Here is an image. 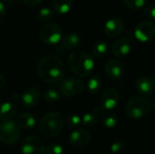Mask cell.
Returning <instances> with one entry per match:
<instances>
[{
  "mask_svg": "<svg viewBox=\"0 0 155 154\" xmlns=\"http://www.w3.org/2000/svg\"><path fill=\"white\" fill-rule=\"evenodd\" d=\"M37 74L45 83L58 84L65 74L64 64L57 55L46 54L38 62Z\"/></svg>",
  "mask_w": 155,
  "mask_h": 154,
  "instance_id": "6da1fadb",
  "label": "cell"
},
{
  "mask_svg": "<svg viewBox=\"0 0 155 154\" xmlns=\"http://www.w3.org/2000/svg\"><path fill=\"white\" fill-rule=\"evenodd\" d=\"M67 64L73 74L80 77H86L94 72L95 62L90 54L76 51L69 55Z\"/></svg>",
  "mask_w": 155,
  "mask_h": 154,
  "instance_id": "7a4b0ae2",
  "label": "cell"
},
{
  "mask_svg": "<svg viewBox=\"0 0 155 154\" xmlns=\"http://www.w3.org/2000/svg\"><path fill=\"white\" fill-rule=\"evenodd\" d=\"M64 128V118L56 112L46 113L39 123V132L42 135L54 138L58 136Z\"/></svg>",
  "mask_w": 155,
  "mask_h": 154,
  "instance_id": "3957f363",
  "label": "cell"
},
{
  "mask_svg": "<svg viewBox=\"0 0 155 154\" xmlns=\"http://www.w3.org/2000/svg\"><path fill=\"white\" fill-rule=\"evenodd\" d=\"M152 110L151 103L143 96L131 97L125 105L126 115L134 120L143 119L147 116Z\"/></svg>",
  "mask_w": 155,
  "mask_h": 154,
  "instance_id": "277c9868",
  "label": "cell"
},
{
  "mask_svg": "<svg viewBox=\"0 0 155 154\" xmlns=\"http://www.w3.org/2000/svg\"><path fill=\"white\" fill-rule=\"evenodd\" d=\"M38 35L40 40L47 45L59 44V43L63 38L61 27L52 23L44 24L39 28Z\"/></svg>",
  "mask_w": 155,
  "mask_h": 154,
  "instance_id": "5b68a950",
  "label": "cell"
},
{
  "mask_svg": "<svg viewBox=\"0 0 155 154\" xmlns=\"http://www.w3.org/2000/svg\"><path fill=\"white\" fill-rule=\"evenodd\" d=\"M21 136V130L16 123L9 120L0 123V142L6 145L17 143Z\"/></svg>",
  "mask_w": 155,
  "mask_h": 154,
  "instance_id": "8992f818",
  "label": "cell"
},
{
  "mask_svg": "<svg viewBox=\"0 0 155 154\" xmlns=\"http://www.w3.org/2000/svg\"><path fill=\"white\" fill-rule=\"evenodd\" d=\"M84 90V84L80 78L69 77L60 82V92L65 97H74Z\"/></svg>",
  "mask_w": 155,
  "mask_h": 154,
  "instance_id": "52a82bcc",
  "label": "cell"
},
{
  "mask_svg": "<svg viewBox=\"0 0 155 154\" xmlns=\"http://www.w3.org/2000/svg\"><path fill=\"white\" fill-rule=\"evenodd\" d=\"M134 37L141 43H149L155 36V25L152 21L140 22L134 31Z\"/></svg>",
  "mask_w": 155,
  "mask_h": 154,
  "instance_id": "ba28073f",
  "label": "cell"
},
{
  "mask_svg": "<svg viewBox=\"0 0 155 154\" xmlns=\"http://www.w3.org/2000/svg\"><path fill=\"white\" fill-rule=\"evenodd\" d=\"M104 72L106 76L114 81H121L125 75V67L123 63L117 59H111L107 61L104 65Z\"/></svg>",
  "mask_w": 155,
  "mask_h": 154,
  "instance_id": "9c48e42d",
  "label": "cell"
},
{
  "mask_svg": "<svg viewBox=\"0 0 155 154\" xmlns=\"http://www.w3.org/2000/svg\"><path fill=\"white\" fill-rule=\"evenodd\" d=\"M22 154H45L43 142L36 136L25 137L21 144Z\"/></svg>",
  "mask_w": 155,
  "mask_h": 154,
  "instance_id": "30bf717a",
  "label": "cell"
},
{
  "mask_svg": "<svg viewBox=\"0 0 155 154\" xmlns=\"http://www.w3.org/2000/svg\"><path fill=\"white\" fill-rule=\"evenodd\" d=\"M94 113L100 118L104 126L108 129H113L117 126L118 124V118L116 114L112 113L110 110L104 108L101 104L95 106L94 108Z\"/></svg>",
  "mask_w": 155,
  "mask_h": 154,
  "instance_id": "8fae6325",
  "label": "cell"
},
{
  "mask_svg": "<svg viewBox=\"0 0 155 154\" xmlns=\"http://www.w3.org/2000/svg\"><path fill=\"white\" fill-rule=\"evenodd\" d=\"M124 21L121 17H113L107 20L104 25V33L108 37H116L124 30Z\"/></svg>",
  "mask_w": 155,
  "mask_h": 154,
  "instance_id": "7c38bea8",
  "label": "cell"
},
{
  "mask_svg": "<svg viewBox=\"0 0 155 154\" xmlns=\"http://www.w3.org/2000/svg\"><path fill=\"white\" fill-rule=\"evenodd\" d=\"M120 102V95L118 92L112 87L105 88L101 95V105L107 110H114Z\"/></svg>",
  "mask_w": 155,
  "mask_h": 154,
  "instance_id": "4fadbf2b",
  "label": "cell"
},
{
  "mask_svg": "<svg viewBox=\"0 0 155 154\" xmlns=\"http://www.w3.org/2000/svg\"><path fill=\"white\" fill-rule=\"evenodd\" d=\"M91 140V135L85 129H77L74 131L68 139L69 144L74 148H83L86 146Z\"/></svg>",
  "mask_w": 155,
  "mask_h": 154,
  "instance_id": "5bb4252c",
  "label": "cell"
},
{
  "mask_svg": "<svg viewBox=\"0 0 155 154\" xmlns=\"http://www.w3.org/2000/svg\"><path fill=\"white\" fill-rule=\"evenodd\" d=\"M41 99V93L36 87L27 88L21 95L22 104L26 108H32L38 104Z\"/></svg>",
  "mask_w": 155,
  "mask_h": 154,
  "instance_id": "9a60e30c",
  "label": "cell"
},
{
  "mask_svg": "<svg viewBox=\"0 0 155 154\" xmlns=\"http://www.w3.org/2000/svg\"><path fill=\"white\" fill-rule=\"evenodd\" d=\"M135 89L142 96H150L154 91V82L149 76H140L135 81Z\"/></svg>",
  "mask_w": 155,
  "mask_h": 154,
  "instance_id": "2e32d148",
  "label": "cell"
},
{
  "mask_svg": "<svg viewBox=\"0 0 155 154\" xmlns=\"http://www.w3.org/2000/svg\"><path fill=\"white\" fill-rule=\"evenodd\" d=\"M112 50L114 56L124 58L131 53L132 44L127 38H120L114 44Z\"/></svg>",
  "mask_w": 155,
  "mask_h": 154,
  "instance_id": "e0dca14e",
  "label": "cell"
},
{
  "mask_svg": "<svg viewBox=\"0 0 155 154\" xmlns=\"http://www.w3.org/2000/svg\"><path fill=\"white\" fill-rule=\"evenodd\" d=\"M17 113V107L15 103L10 102H4L0 103V120L9 121L15 117Z\"/></svg>",
  "mask_w": 155,
  "mask_h": 154,
  "instance_id": "ac0fdd59",
  "label": "cell"
},
{
  "mask_svg": "<svg viewBox=\"0 0 155 154\" xmlns=\"http://www.w3.org/2000/svg\"><path fill=\"white\" fill-rule=\"evenodd\" d=\"M16 124L19 126V128H22L25 130H31L35 126L36 121L34 115H32L31 113H23L18 115Z\"/></svg>",
  "mask_w": 155,
  "mask_h": 154,
  "instance_id": "d6986e66",
  "label": "cell"
},
{
  "mask_svg": "<svg viewBox=\"0 0 155 154\" xmlns=\"http://www.w3.org/2000/svg\"><path fill=\"white\" fill-rule=\"evenodd\" d=\"M73 3V0H53V10L59 15H66L71 11Z\"/></svg>",
  "mask_w": 155,
  "mask_h": 154,
  "instance_id": "ffe728a7",
  "label": "cell"
},
{
  "mask_svg": "<svg viewBox=\"0 0 155 154\" xmlns=\"http://www.w3.org/2000/svg\"><path fill=\"white\" fill-rule=\"evenodd\" d=\"M81 41L82 40L79 34L71 33L66 34L64 38H62V45L66 49L73 50L80 45Z\"/></svg>",
  "mask_w": 155,
  "mask_h": 154,
  "instance_id": "44dd1931",
  "label": "cell"
},
{
  "mask_svg": "<svg viewBox=\"0 0 155 154\" xmlns=\"http://www.w3.org/2000/svg\"><path fill=\"white\" fill-rule=\"evenodd\" d=\"M109 52V44L105 41H97L94 44L92 48V53L94 57L102 58L105 56Z\"/></svg>",
  "mask_w": 155,
  "mask_h": 154,
  "instance_id": "7402d4cb",
  "label": "cell"
},
{
  "mask_svg": "<svg viewBox=\"0 0 155 154\" xmlns=\"http://www.w3.org/2000/svg\"><path fill=\"white\" fill-rule=\"evenodd\" d=\"M102 80L99 75H92L87 81V90L92 94H96L102 88Z\"/></svg>",
  "mask_w": 155,
  "mask_h": 154,
  "instance_id": "603a6c76",
  "label": "cell"
},
{
  "mask_svg": "<svg viewBox=\"0 0 155 154\" xmlns=\"http://www.w3.org/2000/svg\"><path fill=\"white\" fill-rule=\"evenodd\" d=\"M43 98L45 102L48 103H55L60 100L61 94L54 89H47L45 91L43 94Z\"/></svg>",
  "mask_w": 155,
  "mask_h": 154,
  "instance_id": "cb8c5ba5",
  "label": "cell"
},
{
  "mask_svg": "<svg viewBox=\"0 0 155 154\" xmlns=\"http://www.w3.org/2000/svg\"><path fill=\"white\" fill-rule=\"evenodd\" d=\"M98 122V117L94 113H86L81 118V123L84 127H94Z\"/></svg>",
  "mask_w": 155,
  "mask_h": 154,
  "instance_id": "d4e9b609",
  "label": "cell"
},
{
  "mask_svg": "<svg viewBox=\"0 0 155 154\" xmlns=\"http://www.w3.org/2000/svg\"><path fill=\"white\" fill-rule=\"evenodd\" d=\"M38 19L43 23H48L54 17V10L50 7H43L37 14Z\"/></svg>",
  "mask_w": 155,
  "mask_h": 154,
  "instance_id": "484cf974",
  "label": "cell"
},
{
  "mask_svg": "<svg viewBox=\"0 0 155 154\" xmlns=\"http://www.w3.org/2000/svg\"><path fill=\"white\" fill-rule=\"evenodd\" d=\"M123 1L127 7L133 10H140L143 8L147 4V0H123Z\"/></svg>",
  "mask_w": 155,
  "mask_h": 154,
  "instance_id": "4316f807",
  "label": "cell"
},
{
  "mask_svg": "<svg viewBox=\"0 0 155 154\" xmlns=\"http://www.w3.org/2000/svg\"><path fill=\"white\" fill-rule=\"evenodd\" d=\"M66 123L71 128H77L81 124V117L78 114L71 113L66 117Z\"/></svg>",
  "mask_w": 155,
  "mask_h": 154,
  "instance_id": "83f0119b",
  "label": "cell"
},
{
  "mask_svg": "<svg viewBox=\"0 0 155 154\" xmlns=\"http://www.w3.org/2000/svg\"><path fill=\"white\" fill-rule=\"evenodd\" d=\"M126 147L122 141H116L111 145V153L112 154H124L125 152Z\"/></svg>",
  "mask_w": 155,
  "mask_h": 154,
  "instance_id": "f1b7e54d",
  "label": "cell"
},
{
  "mask_svg": "<svg viewBox=\"0 0 155 154\" xmlns=\"http://www.w3.org/2000/svg\"><path fill=\"white\" fill-rule=\"evenodd\" d=\"M45 152L47 154H62L63 153V147L61 144L57 143H49L45 148Z\"/></svg>",
  "mask_w": 155,
  "mask_h": 154,
  "instance_id": "f546056e",
  "label": "cell"
},
{
  "mask_svg": "<svg viewBox=\"0 0 155 154\" xmlns=\"http://www.w3.org/2000/svg\"><path fill=\"white\" fill-rule=\"evenodd\" d=\"M144 15L150 19V20H153L155 19V5L153 4L148 5L144 6V11H143Z\"/></svg>",
  "mask_w": 155,
  "mask_h": 154,
  "instance_id": "4dcf8cb0",
  "label": "cell"
},
{
  "mask_svg": "<svg viewBox=\"0 0 155 154\" xmlns=\"http://www.w3.org/2000/svg\"><path fill=\"white\" fill-rule=\"evenodd\" d=\"M23 1L25 5L29 6H36L39 4H41L43 0H23Z\"/></svg>",
  "mask_w": 155,
  "mask_h": 154,
  "instance_id": "1f68e13d",
  "label": "cell"
},
{
  "mask_svg": "<svg viewBox=\"0 0 155 154\" xmlns=\"http://www.w3.org/2000/svg\"><path fill=\"white\" fill-rule=\"evenodd\" d=\"M5 15V3L0 0V21L4 19Z\"/></svg>",
  "mask_w": 155,
  "mask_h": 154,
  "instance_id": "d6a6232c",
  "label": "cell"
},
{
  "mask_svg": "<svg viewBox=\"0 0 155 154\" xmlns=\"http://www.w3.org/2000/svg\"><path fill=\"white\" fill-rule=\"evenodd\" d=\"M5 78L3 74H0V90L5 86Z\"/></svg>",
  "mask_w": 155,
  "mask_h": 154,
  "instance_id": "836d02e7",
  "label": "cell"
},
{
  "mask_svg": "<svg viewBox=\"0 0 155 154\" xmlns=\"http://www.w3.org/2000/svg\"><path fill=\"white\" fill-rule=\"evenodd\" d=\"M4 3H12V2H14L15 0H2Z\"/></svg>",
  "mask_w": 155,
  "mask_h": 154,
  "instance_id": "e575fe53",
  "label": "cell"
},
{
  "mask_svg": "<svg viewBox=\"0 0 155 154\" xmlns=\"http://www.w3.org/2000/svg\"><path fill=\"white\" fill-rule=\"evenodd\" d=\"M102 154H104V153H102Z\"/></svg>",
  "mask_w": 155,
  "mask_h": 154,
  "instance_id": "d590c367",
  "label": "cell"
}]
</instances>
